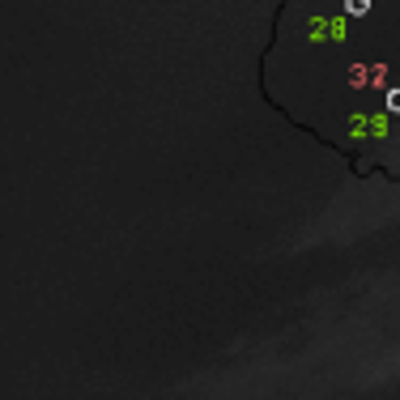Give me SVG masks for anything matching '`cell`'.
Instances as JSON below:
<instances>
[{
    "label": "cell",
    "instance_id": "obj_1",
    "mask_svg": "<svg viewBox=\"0 0 400 400\" xmlns=\"http://www.w3.org/2000/svg\"><path fill=\"white\" fill-rule=\"evenodd\" d=\"M388 103H392V107H400V90H392V98H388Z\"/></svg>",
    "mask_w": 400,
    "mask_h": 400
}]
</instances>
